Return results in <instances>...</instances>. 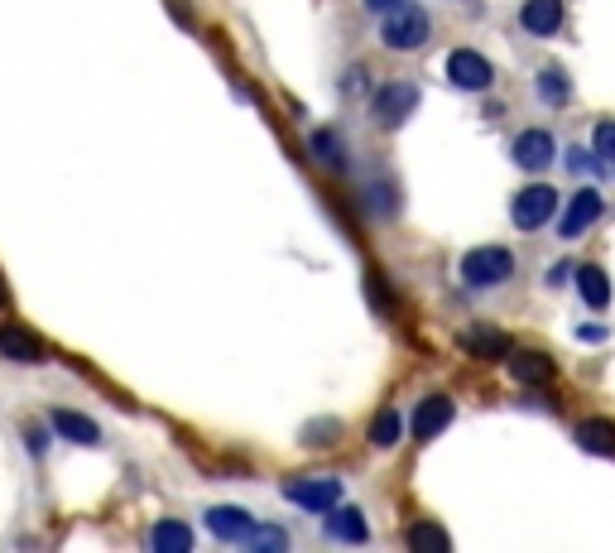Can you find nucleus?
<instances>
[{"label":"nucleus","instance_id":"nucleus-6","mask_svg":"<svg viewBox=\"0 0 615 553\" xmlns=\"http://www.w3.org/2000/svg\"><path fill=\"white\" fill-rule=\"evenodd\" d=\"M447 82H452L457 92H486V87L496 82V68H490L486 53L452 49V53H447Z\"/></svg>","mask_w":615,"mask_h":553},{"label":"nucleus","instance_id":"nucleus-5","mask_svg":"<svg viewBox=\"0 0 615 553\" xmlns=\"http://www.w3.org/2000/svg\"><path fill=\"white\" fill-rule=\"evenodd\" d=\"M413 106H419V87L413 82H385V87H375V97H371V116L380 120V126H405V120L413 116Z\"/></svg>","mask_w":615,"mask_h":553},{"label":"nucleus","instance_id":"nucleus-19","mask_svg":"<svg viewBox=\"0 0 615 553\" xmlns=\"http://www.w3.org/2000/svg\"><path fill=\"white\" fill-rule=\"evenodd\" d=\"M510 375H514V381H524V385L553 381V357H543V351H514Z\"/></svg>","mask_w":615,"mask_h":553},{"label":"nucleus","instance_id":"nucleus-21","mask_svg":"<svg viewBox=\"0 0 615 553\" xmlns=\"http://www.w3.org/2000/svg\"><path fill=\"white\" fill-rule=\"evenodd\" d=\"M462 347L472 351V357H490V361H500V357L510 351V337H505V332H466Z\"/></svg>","mask_w":615,"mask_h":553},{"label":"nucleus","instance_id":"nucleus-1","mask_svg":"<svg viewBox=\"0 0 615 553\" xmlns=\"http://www.w3.org/2000/svg\"><path fill=\"white\" fill-rule=\"evenodd\" d=\"M457 274H462L466 290H500V284L514 280V250L510 246H476L462 256Z\"/></svg>","mask_w":615,"mask_h":553},{"label":"nucleus","instance_id":"nucleus-22","mask_svg":"<svg viewBox=\"0 0 615 553\" xmlns=\"http://www.w3.org/2000/svg\"><path fill=\"white\" fill-rule=\"evenodd\" d=\"M399 434H405V419H399V409H380V414L371 419V442L375 448H395Z\"/></svg>","mask_w":615,"mask_h":553},{"label":"nucleus","instance_id":"nucleus-31","mask_svg":"<svg viewBox=\"0 0 615 553\" xmlns=\"http://www.w3.org/2000/svg\"><path fill=\"white\" fill-rule=\"evenodd\" d=\"M395 5H405V0H366V10H375V15H385V10H395Z\"/></svg>","mask_w":615,"mask_h":553},{"label":"nucleus","instance_id":"nucleus-28","mask_svg":"<svg viewBox=\"0 0 615 553\" xmlns=\"http://www.w3.org/2000/svg\"><path fill=\"white\" fill-rule=\"evenodd\" d=\"M337 428H342L337 419H318V424H308V428H304V442H312V448H328Z\"/></svg>","mask_w":615,"mask_h":553},{"label":"nucleus","instance_id":"nucleus-23","mask_svg":"<svg viewBox=\"0 0 615 553\" xmlns=\"http://www.w3.org/2000/svg\"><path fill=\"white\" fill-rule=\"evenodd\" d=\"M245 544L260 549V553H279V549H289V535L279 525H255L251 535H245Z\"/></svg>","mask_w":615,"mask_h":553},{"label":"nucleus","instance_id":"nucleus-11","mask_svg":"<svg viewBox=\"0 0 615 553\" xmlns=\"http://www.w3.org/2000/svg\"><path fill=\"white\" fill-rule=\"evenodd\" d=\"M322 529H328L332 544H366L371 539V525H366V515L356 511V505H332V511H322Z\"/></svg>","mask_w":615,"mask_h":553},{"label":"nucleus","instance_id":"nucleus-18","mask_svg":"<svg viewBox=\"0 0 615 553\" xmlns=\"http://www.w3.org/2000/svg\"><path fill=\"white\" fill-rule=\"evenodd\" d=\"M150 549L154 553H188L193 549V529H188L183 519H159V525L150 529Z\"/></svg>","mask_w":615,"mask_h":553},{"label":"nucleus","instance_id":"nucleus-2","mask_svg":"<svg viewBox=\"0 0 615 553\" xmlns=\"http://www.w3.org/2000/svg\"><path fill=\"white\" fill-rule=\"evenodd\" d=\"M433 39V20L423 5H395L385 10V20H380V43L395 53H409V49H423V43Z\"/></svg>","mask_w":615,"mask_h":553},{"label":"nucleus","instance_id":"nucleus-32","mask_svg":"<svg viewBox=\"0 0 615 553\" xmlns=\"http://www.w3.org/2000/svg\"><path fill=\"white\" fill-rule=\"evenodd\" d=\"M567 274H573V270H567V265H553V270H548V284H553V290H558V284H563Z\"/></svg>","mask_w":615,"mask_h":553},{"label":"nucleus","instance_id":"nucleus-4","mask_svg":"<svg viewBox=\"0 0 615 553\" xmlns=\"http://www.w3.org/2000/svg\"><path fill=\"white\" fill-rule=\"evenodd\" d=\"M284 501L298 505V511H308V515H322L342 501V477H328V472H322V477H289Z\"/></svg>","mask_w":615,"mask_h":553},{"label":"nucleus","instance_id":"nucleus-29","mask_svg":"<svg viewBox=\"0 0 615 553\" xmlns=\"http://www.w3.org/2000/svg\"><path fill=\"white\" fill-rule=\"evenodd\" d=\"M577 337H581V342H606V327L587 323V327H577Z\"/></svg>","mask_w":615,"mask_h":553},{"label":"nucleus","instance_id":"nucleus-20","mask_svg":"<svg viewBox=\"0 0 615 553\" xmlns=\"http://www.w3.org/2000/svg\"><path fill=\"white\" fill-rule=\"evenodd\" d=\"M405 544H409L413 553H423V549L447 553V549H452V539H447V529H443V525H433V519H419V525H409V529H405Z\"/></svg>","mask_w":615,"mask_h":553},{"label":"nucleus","instance_id":"nucleus-8","mask_svg":"<svg viewBox=\"0 0 615 553\" xmlns=\"http://www.w3.org/2000/svg\"><path fill=\"white\" fill-rule=\"evenodd\" d=\"M601 213H606V197H601L597 188H581V193H573V203L563 207V217H558V236L563 241L587 236V231L601 221Z\"/></svg>","mask_w":615,"mask_h":553},{"label":"nucleus","instance_id":"nucleus-9","mask_svg":"<svg viewBox=\"0 0 615 553\" xmlns=\"http://www.w3.org/2000/svg\"><path fill=\"white\" fill-rule=\"evenodd\" d=\"M452 419H457L452 395H428V400L413 404L409 428H413V438H419V442H428V438H438L443 428H452Z\"/></svg>","mask_w":615,"mask_h":553},{"label":"nucleus","instance_id":"nucleus-3","mask_svg":"<svg viewBox=\"0 0 615 553\" xmlns=\"http://www.w3.org/2000/svg\"><path fill=\"white\" fill-rule=\"evenodd\" d=\"M558 207H563L558 188L529 183V188H520V193L510 197V221H514L520 231H539V227H548V221L558 217Z\"/></svg>","mask_w":615,"mask_h":553},{"label":"nucleus","instance_id":"nucleus-25","mask_svg":"<svg viewBox=\"0 0 615 553\" xmlns=\"http://www.w3.org/2000/svg\"><path fill=\"white\" fill-rule=\"evenodd\" d=\"M591 154L601 159V169H615V120H601L591 136Z\"/></svg>","mask_w":615,"mask_h":553},{"label":"nucleus","instance_id":"nucleus-16","mask_svg":"<svg viewBox=\"0 0 615 553\" xmlns=\"http://www.w3.org/2000/svg\"><path fill=\"white\" fill-rule=\"evenodd\" d=\"M573 274H577V294H581V304L597 308V313H601V308L611 304V274L601 270V265H577Z\"/></svg>","mask_w":615,"mask_h":553},{"label":"nucleus","instance_id":"nucleus-7","mask_svg":"<svg viewBox=\"0 0 615 553\" xmlns=\"http://www.w3.org/2000/svg\"><path fill=\"white\" fill-rule=\"evenodd\" d=\"M553 130H543V126H529V130H520L514 136V145H510V159H514V169L520 173H543L548 164H553Z\"/></svg>","mask_w":615,"mask_h":553},{"label":"nucleus","instance_id":"nucleus-14","mask_svg":"<svg viewBox=\"0 0 615 553\" xmlns=\"http://www.w3.org/2000/svg\"><path fill=\"white\" fill-rule=\"evenodd\" d=\"M573 438L591 458H615V419H581L573 428Z\"/></svg>","mask_w":615,"mask_h":553},{"label":"nucleus","instance_id":"nucleus-15","mask_svg":"<svg viewBox=\"0 0 615 553\" xmlns=\"http://www.w3.org/2000/svg\"><path fill=\"white\" fill-rule=\"evenodd\" d=\"M0 357L25 361V366H39L43 361V342L25 327H0Z\"/></svg>","mask_w":615,"mask_h":553},{"label":"nucleus","instance_id":"nucleus-17","mask_svg":"<svg viewBox=\"0 0 615 553\" xmlns=\"http://www.w3.org/2000/svg\"><path fill=\"white\" fill-rule=\"evenodd\" d=\"M534 97H539L543 106L563 111L567 102H573V82H567L563 68H539V73H534Z\"/></svg>","mask_w":615,"mask_h":553},{"label":"nucleus","instance_id":"nucleus-13","mask_svg":"<svg viewBox=\"0 0 615 553\" xmlns=\"http://www.w3.org/2000/svg\"><path fill=\"white\" fill-rule=\"evenodd\" d=\"M49 428H53L59 438L77 442V448H97V442H102V428H97L87 414H77V409H53V414H49Z\"/></svg>","mask_w":615,"mask_h":553},{"label":"nucleus","instance_id":"nucleus-33","mask_svg":"<svg viewBox=\"0 0 615 553\" xmlns=\"http://www.w3.org/2000/svg\"><path fill=\"white\" fill-rule=\"evenodd\" d=\"M10 304V290H5V280H0V308H5Z\"/></svg>","mask_w":615,"mask_h":553},{"label":"nucleus","instance_id":"nucleus-30","mask_svg":"<svg viewBox=\"0 0 615 553\" xmlns=\"http://www.w3.org/2000/svg\"><path fill=\"white\" fill-rule=\"evenodd\" d=\"M29 452H35V458H39V452H43V442H49V438H43V428H29Z\"/></svg>","mask_w":615,"mask_h":553},{"label":"nucleus","instance_id":"nucleus-26","mask_svg":"<svg viewBox=\"0 0 615 553\" xmlns=\"http://www.w3.org/2000/svg\"><path fill=\"white\" fill-rule=\"evenodd\" d=\"M366 203H371L375 217H395L399 213V193L389 183H371V188H366Z\"/></svg>","mask_w":615,"mask_h":553},{"label":"nucleus","instance_id":"nucleus-12","mask_svg":"<svg viewBox=\"0 0 615 553\" xmlns=\"http://www.w3.org/2000/svg\"><path fill=\"white\" fill-rule=\"evenodd\" d=\"M203 525L221 539V544H245V535L255 529V515L245 511V505H212L203 515Z\"/></svg>","mask_w":615,"mask_h":553},{"label":"nucleus","instance_id":"nucleus-10","mask_svg":"<svg viewBox=\"0 0 615 553\" xmlns=\"http://www.w3.org/2000/svg\"><path fill=\"white\" fill-rule=\"evenodd\" d=\"M567 20V5L563 0H524L520 5V29L534 39H553Z\"/></svg>","mask_w":615,"mask_h":553},{"label":"nucleus","instance_id":"nucleus-24","mask_svg":"<svg viewBox=\"0 0 615 553\" xmlns=\"http://www.w3.org/2000/svg\"><path fill=\"white\" fill-rule=\"evenodd\" d=\"M312 154H318V159H328L332 169H346V154H342V145H337V136H332V130H312Z\"/></svg>","mask_w":615,"mask_h":553},{"label":"nucleus","instance_id":"nucleus-27","mask_svg":"<svg viewBox=\"0 0 615 553\" xmlns=\"http://www.w3.org/2000/svg\"><path fill=\"white\" fill-rule=\"evenodd\" d=\"M563 164H567V173H606V169H597V164H601L597 154H591V150H577V145L563 154Z\"/></svg>","mask_w":615,"mask_h":553}]
</instances>
